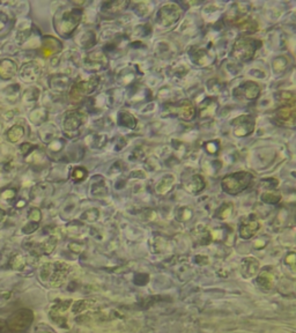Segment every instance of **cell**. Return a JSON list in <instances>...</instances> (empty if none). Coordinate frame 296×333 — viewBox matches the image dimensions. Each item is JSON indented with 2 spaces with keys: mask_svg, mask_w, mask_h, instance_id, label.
I'll use <instances>...</instances> for the list:
<instances>
[{
  "mask_svg": "<svg viewBox=\"0 0 296 333\" xmlns=\"http://www.w3.org/2000/svg\"><path fill=\"white\" fill-rule=\"evenodd\" d=\"M47 119H48V111L45 108H43V106H39V108L32 110V113L29 114V121L32 122L34 125L41 126L43 124H45Z\"/></svg>",
  "mask_w": 296,
  "mask_h": 333,
  "instance_id": "f546056e",
  "label": "cell"
},
{
  "mask_svg": "<svg viewBox=\"0 0 296 333\" xmlns=\"http://www.w3.org/2000/svg\"><path fill=\"white\" fill-rule=\"evenodd\" d=\"M277 121L285 126L295 125V103L281 105L276 113Z\"/></svg>",
  "mask_w": 296,
  "mask_h": 333,
  "instance_id": "e0dca14e",
  "label": "cell"
},
{
  "mask_svg": "<svg viewBox=\"0 0 296 333\" xmlns=\"http://www.w3.org/2000/svg\"><path fill=\"white\" fill-rule=\"evenodd\" d=\"M222 6L219 5L218 3L209 4V5H206L202 8V16L209 22L216 21L221 16V14H222Z\"/></svg>",
  "mask_w": 296,
  "mask_h": 333,
  "instance_id": "484cf974",
  "label": "cell"
},
{
  "mask_svg": "<svg viewBox=\"0 0 296 333\" xmlns=\"http://www.w3.org/2000/svg\"><path fill=\"white\" fill-rule=\"evenodd\" d=\"M251 6L245 3H236L233 4L231 8L227 11L224 15V20L231 25H240L243 20L246 19Z\"/></svg>",
  "mask_w": 296,
  "mask_h": 333,
  "instance_id": "7c38bea8",
  "label": "cell"
},
{
  "mask_svg": "<svg viewBox=\"0 0 296 333\" xmlns=\"http://www.w3.org/2000/svg\"><path fill=\"white\" fill-rule=\"evenodd\" d=\"M99 217H100L99 210H96V208H90V210H87L81 215V220L83 222H87V224H93V222L97 221Z\"/></svg>",
  "mask_w": 296,
  "mask_h": 333,
  "instance_id": "60d3db41",
  "label": "cell"
},
{
  "mask_svg": "<svg viewBox=\"0 0 296 333\" xmlns=\"http://www.w3.org/2000/svg\"><path fill=\"white\" fill-rule=\"evenodd\" d=\"M189 57L194 65L207 68L215 61L216 53L214 48L210 44L207 47H192L189 50Z\"/></svg>",
  "mask_w": 296,
  "mask_h": 333,
  "instance_id": "8992f818",
  "label": "cell"
},
{
  "mask_svg": "<svg viewBox=\"0 0 296 333\" xmlns=\"http://www.w3.org/2000/svg\"><path fill=\"white\" fill-rule=\"evenodd\" d=\"M234 136L237 138H245L253 135L256 126V121L251 115H242L232 122Z\"/></svg>",
  "mask_w": 296,
  "mask_h": 333,
  "instance_id": "9c48e42d",
  "label": "cell"
},
{
  "mask_svg": "<svg viewBox=\"0 0 296 333\" xmlns=\"http://www.w3.org/2000/svg\"><path fill=\"white\" fill-rule=\"evenodd\" d=\"M233 95L238 101H256L260 96V87L254 81H244L234 88Z\"/></svg>",
  "mask_w": 296,
  "mask_h": 333,
  "instance_id": "30bf717a",
  "label": "cell"
},
{
  "mask_svg": "<svg viewBox=\"0 0 296 333\" xmlns=\"http://www.w3.org/2000/svg\"><path fill=\"white\" fill-rule=\"evenodd\" d=\"M88 176V170L83 167H76L73 168L71 171V179L74 183H80V182L85 181Z\"/></svg>",
  "mask_w": 296,
  "mask_h": 333,
  "instance_id": "e575fe53",
  "label": "cell"
},
{
  "mask_svg": "<svg viewBox=\"0 0 296 333\" xmlns=\"http://www.w3.org/2000/svg\"><path fill=\"white\" fill-rule=\"evenodd\" d=\"M192 217V211L189 207H182L179 208L177 212V220L180 222L189 221Z\"/></svg>",
  "mask_w": 296,
  "mask_h": 333,
  "instance_id": "bcb514c9",
  "label": "cell"
},
{
  "mask_svg": "<svg viewBox=\"0 0 296 333\" xmlns=\"http://www.w3.org/2000/svg\"><path fill=\"white\" fill-rule=\"evenodd\" d=\"M288 69V59L284 56H279L272 61V70L276 75L284 74Z\"/></svg>",
  "mask_w": 296,
  "mask_h": 333,
  "instance_id": "1f68e13d",
  "label": "cell"
},
{
  "mask_svg": "<svg viewBox=\"0 0 296 333\" xmlns=\"http://www.w3.org/2000/svg\"><path fill=\"white\" fill-rule=\"evenodd\" d=\"M92 144L90 146L94 148H102L103 146L107 144V137L104 135H95L92 136Z\"/></svg>",
  "mask_w": 296,
  "mask_h": 333,
  "instance_id": "f6af8a7d",
  "label": "cell"
},
{
  "mask_svg": "<svg viewBox=\"0 0 296 333\" xmlns=\"http://www.w3.org/2000/svg\"><path fill=\"white\" fill-rule=\"evenodd\" d=\"M133 11L138 16L146 17L147 15H149V13H151L152 10H151V7L148 6V4L138 3V4H135V5H134Z\"/></svg>",
  "mask_w": 296,
  "mask_h": 333,
  "instance_id": "b9f144b4",
  "label": "cell"
},
{
  "mask_svg": "<svg viewBox=\"0 0 296 333\" xmlns=\"http://www.w3.org/2000/svg\"><path fill=\"white\" fill-rule=\"evenodd\" d=\"M205 180L200 174H192L183 181L184 189L190 193L197 194L205 189Z\"/></svg>",
  "mask_w": 296,
  "mask_h": 333,
  "instance_id": "ac0fdd59",
  "label": "cell"
},
{
  "mask_svg": "<svg viewBox=\"0 0 296 333\" xmlns=\"http://www.w3.org/2000/svg\"><path fill=\"white\" fill-rule=\"evenodd\" d=\"M13 24H14V20L6 12L0 11V36L8 34L12 29Z\"/></svg>",
  "mask_w": 296,
  "mask_h": 333,
  "instance_id": "d6a6232c",
  "label": "cell"
},
{
  "mask_svg": "<svg viewBox=\"0 0 296 333\" xmlns=\"http://www.w3.org/2000/svg\"><path fill=\"white\" fill-rule=\"evenodd\" d=\"M234 212V205L232 203H224L222 206H220V208L216 211V216L219 217L221 220L228 219L229 216L233 214Z\"/></svg>",
  "mask_w": 296,
  "mask_h": 333,
  "instance_id": "8d00e7d4",
  "label": "cell"
},
{
  "mask_svg": "<svg viewBox=\"0 0 296 333\" xmlns=\"http://www.w3.org/2000/svg\"><path fill=\"white\" fill-rule=\"evenodd\" d=\"M83 8L74 7L71 10H59L54 16L56 33L63 38H70L81 24Z\"/></svg>",
  "mask_w": 296,
  "mask_h": 333,
  "instance_id": "6da1fadb",
  "label": "cell"
},
{
  "mask_svg": "<svg viewBox=\"0 0 296 333\" xmlns=\"http://www.w3.org/2000/svg\"><path fill=\"white\" fill-rule=\"evenodd\" d=\"M117 123L119 126L129 128V130H134L136 125H138V121H136V118L126 110H123L118 114Z\"/></svg>",
  "mask_w": 296,
  "mask_h": 333,
  "instance_id": "4316f807",
  "label": "cell"
},
{
  "mask_svg": "<svg viewBox=\"0 0 296 333\" xmlns=\"http://www.w3.org/2000/svg\"><path fill=\"white\" fill-rule=\"evenodd\" d=\"M88 115L83 110H70L65 114L63 121V128L67 135H72L79 131L83 124L87 122Z\"/></svg>",
  "mask_w": 296,
  "mask_h": 333,
  "instance_id": "52a82bcc",
  "label": "cell"
},
{
  "mask_svg": "<svg viewBox=\"0 0 296 333\" xmlns=\"http://www.w3.org/2000/svg\"><path fill=\"white\" fill-rule=\"evenodd\" d=\"M92 194L95 197H104L108 194V186L102 177L97 176L92 181Z\"/></svg>",
  "mask_w": 296,
  "mask_h": 333,
  "instance_id": "f1b7e54d",
  "label": "cell"
},
{
  "mask_svg": "<svg viewBox=\"0 0 296 333\" xmlns=\"http://www.w3.org/2000/svg\"><path fill=\"white\" fill-rule=\"evenodd\" d=\"M41 211L38 210V208H32L29 212V219L32 220V222H35V224H38L39 221H41Z\"/></svg>",
  "mask_w": 296,
  "mask_h": 333,
  "instance_id": "c3c4849f",
  "label": "cell"
},
{
  "mask_svg": "<svg viewBox=\"0 0 296 333\" xmlns=\"http://www.w3.org/2000/svg\"><path fill=\"white\" fill-rule=\"evenodd\" d=\"M25 136V127L21 125H14L12 126L10 130L6 132L7 140L12 144H16L24 138Z\"/></svg>",
  "mask_w": 296,
  "mask_h": 333,
  "instance_id": "4dcf8cb0",
  "label": "cell"
},
{
  "mask_svg": "<svg viewBox=\"0 0 296 333\" xmlns=\"http://www.w3.org/2000/svg\"><path fill=\"white\" fill-rule=\"evenodd\" d=\"M19 68L14 60L11 58L0 59V79L11 80L16 75Z\"/></svg>",
  "mask_w": 296,
  "mask_h": 333,
  "instance_id": "ffe728a7",
  "label": "cell"
},
{
  "mask_svg": "<svg viewBox=\"0 0 296 333\" xmlns=\"http://www.w3.org/2000/svg\"><path fill=\"white\" fill-rule=\"evenodd\" d=\"M170 111L174 113L176 117L182 119L183 122H191L196 117V106L189 100L180 101L178 103L169 104Z\"/></svg>",
  "mask_w": 296,
  "mask_h": 333,
  "instance_id": "8fae6325",
  "label": "cell"
},
{
  "mask_svg": "<svg viewBox=\"0 0 296 333\" xmlns=\"http://www.w3.org/2000/svg\"><path fill=\"white\" fill-rule=\"evenodd\" d=\"M97 37L95 32L93 30H85V32L79 35L77 38V43L82 49H90L96 44Z\"/></svg>",
  "mask_w": 296,
  "mask_h": 333,
  "instance_id": "83f0119b",
  "label": "cell"
},
{
  "mask_svg": "<svg viewBox=\"0 0 296 333\" xmlns=\"http://www.w3.org/2000/svg\"><path fill=\"white\" fill-rule=\"evenodd\" d=\"M260 229V224L257 219H255L254 216H248L245 219H243L238 227V234H240L241 238L243 239H250L257 234Z\"/></svg>",
  "mask_w": 296,
  "mask_h": 333,
  "instance_id": "9a60e30c",
  "label": "cell"
},
{
  "mask_svg": "<svg viewBox=\"0 0 296 333\" xmlns=\"http://www.w3.org/2000/svg\"><path fill=\"white\" fill-rule=\"evenodd\" d=\"M20 79L26 83H34L41 78L42 75V66L37 61H28L22 65L20 69Z\"/></svg>",
  "mask_w": 296,
  "mask_h": 333,
  "instance_id": "4fadbf2b",
  "label": "cell"
},
{
  "mask_svg": "<svg viewBox=\"0 0 296 333\" xmlns=\"http://www.w3.org/2000/svg\"><path fill=\"white\" fill-rule=\"evenodd\" d=\"M262 47V41L255 37H238L233 44L231 56L241 63H246L254 58L256 52Z\"/></svg>",
  "mask_w": 296,
  "mask_h": 333,
  "instance_id": "7a4b0ae2",
  "label": "cell"
},
{
  "mask_svg": "<svg viewBox=\"0 0 296 333\" xmlns=\"http://www.w3.org/2000/svg\"><path fill=\"white\" fill-rule=\"evenodd\" d=\"M204 148L205 150L209 154L211 155H214L219 152V148H220V146H219V141H207V143H205L204 145Z\"/></svg>",
  "mask_w": 296,
  "mask_h": 333,
  "instance_id": "7dc6e473",
  "label": "cell"
},
{
  "mask_svg": "<svg viewBox=\"0 0 296 333\" xmlns=\"http://www.w3.org/2000/svg\"><path fill=\"white\" fill-rule=\"evenodd\" d=\"M70 249H72V251L74 252H81L83 250V248L81 244H78V243H71L70 244Z\"/></svg>",
  "mask_w": 296,
  "mask_h": 333,
  "instance_id": "f907efd6",
  "label": "cell"
},
{
  "mask_svg": "<svg viewBox=\"0 0 296 333\" xmlns=\"http://www.w3.org/2000/svg\"><path fill=\"white\" fill-rule=\"evenodd\" d=\"M219 108L218 101L213 97H207L199 105V116L200 118H211L216 114Z\"/></svg>",
  "mask_w": 296,
  "mask_h": 333,
  "instance_id": "7402d4cb",
  "label": "cell"
},
{
  "mask_svg": "<svg viewBox=\"0 0 296 333\" xmlns=\"http://www.w3.org/2000/svg\"><path fill=\"white\" fill-rule=\"evenodd\" d=\"M276 99L280 101V103H284L282 105L295 103V95L293 92H279L276 94Z\"/></svg>",
  "mask_w": 296,
  "mask_h": 333,
  "instance_id": "74e56055",
  "label": "cell"
},
{
  "mask_svg": "<svg viewBox=\"0 0 296 333\" xmlns=\"http://www.w3.org/2000/svg\"><path fill=\"white\" fill-rule=\"evenodd\" d=\"M109 58L104 51H93L83 59V68L92 73H97L107 69Z\"/></svg>",
  "mask_w": 296,
  "mask_h": 333,
  "instance_id": "ba28073f",
  "label": "cell"
},
{
  "mask_svg": "<svg viewBox=\"0 0 296 333\" xmlns=\"http://www.w3.org/2000/svg\"><path fill=\"white\" fill-rule=\"evenodd\" d=\"M260 264L255 257H245L241 261V273L245 279L254 278L259 272Z\"/></svg>",
  "mask_w": 296,
  "mask_h": 333,
  "instance_id": "d6986e66",
  "label": "cell"
},
{
  "mask_svg": "<svg viewBox=\"0 0 296 333\" xmlns=\"http://www.w3.org/2000/svg\"><path fill=\"white\" fill-rule=\"evenodd\" d=\"M275 282H276L275 275H273L271 271L268 270H263L262 272L258 274L257 279H256V283H257L258 287L265 292L271 291L273 286H275Z\"/></svg>",
  "mask_w": 296,
  "mask_h": 333,
  "instance_id": "cb8c5ba5",
  "label": "cell"
},
{
  "mask_svg": "<svg viewBox=\"0 0 296 333\" xmlns=\"http://www.w3.org/2000/svg\"><path fill=\"white\" fill-rule=\"evenodd\" d=\"M238 27H240V30H242V32H244L246 34H251L257 30L258 26H257V24H256V21L246 17L245 20H243L241 24L238 25Z\"/></svg>",
  "mask_w": 296,
  "mask_h": 333,
  "instance_id": "f35d334b",
  "label": "cell"
},
{
  "mask_svg": "<svg viewBox=\"0 0 296 333\" xmlns=\"http://www.w3.org/2000/svg\"><path fill=\"white\" fill-rule=\"evenodd\" d=\"M130 5H131L130 2H123V0H117V2H105L101 5V11L108 15H115L124 12Z\"/></svg>",
  "mask_w": 296,
  "mask_h": 333,
  "instance_id": "44dd1931",
  "label": "cell"
},
{
  "mask_svg": "<svg viewBox=\"0 0 296 333\" xmlns=\"http://www.w3.org/2000/svg\"><path fill=\"white\" fill-rule=\"evenodd\" d=\"M118 79L119 82H122L123 85H129V83H131L134 80V72L129 68L124 69L122 72H119Z\"/></svg>",
  "mask_w": 296,
  "mask_h": 333,
  "instance_id": "ab89813d",
  "label": "cell"
},
{
  "mask_svg": "<svg viewBox=\"0 0 296 333\" xmlns=\"http://www.w3.org/2000/svg\"><path fill=\"white\" fill-rule=\"evenodd\" d=\"M176 183V177L172 174H167L157 182L155 186V192L158 196H166L170 191L174 189Z\"/></svg>",
  "mask_w": 296,
  "mask_h": 333,
  "instance_id": "603a6c76",
  "label": "cell"
},
{
  "mask_svg": "<svg viewBox=\"0 0 296 333\" xmlns=\"http://www.w3.org/2000/svg\"><path fill=\"white\" fill-rule=\"evenodd\" d=\"M71 82H72V80H71L69 75L63 73L54 74L49 78V87H50L52 92L57 93V94H64V93L67 92L71 87Z\"/></svg>",
  "mask_w": 296,
  "mask_h": 333,
  "instance_id": "2e32d148",
  "label": "cell"
},
{
  "mask_svg": "<svg viewBox=\"0 0 296 333\" xmlns=\"http://www.w3.org/2000/svg\"><path fill=\"white\" fill-rule=\"evenodd\" d=\"M38 135L43 143H45L48 145L50 144L51 141H54L55 139L58 138V128H57V126H55L54 124H50V123L43 124L41 128H39Z\"/></svg>",
  "mask_w": 296,
  "mask_h": 333,
  "instance_id": "d4e9b609",
  "label": "cell"
},
{
  "mask_svg": "<svg viewBox=\"0 0 296 333\" xmlns=\"http://www.w3.org/2000/svg\"><path fill=\"white\" fill-rule=\"evenodd\" d=\"M63 50V43L54 36H43L41 38V53L44 58H51Z\"/></svg>",
  "mask_w": 296,
  "mask_h": 333,
  "instance_id": "5bb4252c",
  "label": "cell"
},
{
  "mask_svg": "<svg viewBox=\"0 0 296 333\" xmlns=\"http://www.w3.org/2000/svg\"><path fill=\"white\" fill-rule=\"evenodd\" d=\"M100 77L99 75H92L87 80H81L73 83L69 92V101L71 103H80L87 95L93 94V92L99 86Z\"/></svg>",
  "mask_w": 296,
  "mask_h": 333,
  "instance_id": "277c9868",
  "label": "cell"
},
{
  "mask_svg": "<svg viewBox=\"0 0 296 333\" xmlns=\"http://www.w3.org/2000/svg\"><path fill=\"white\" fill-rule=\"evenodd\" d=\"M254 176L248 171H236L224 176L221 181V189L228 194L236 196L249 188Z\"/></svg>",
  "mask_w": 296,
  "mask_h": 333,
  "instance_id": "3957f363",
  "label": "cell"
},
{
  "mask_svg": "<svg viewBox=\"0 0 296 333\" xmlns=\"http://www.w3.org/2000/svg\"><path fill=\"white\" fill-rule=\"evenodd\" d=\"M182 17V8L177 4L169 3L158 8L155 15V24L162 29L171 28Z\"/></svg>",
  "mask_w": 296,
  "mask_h": 333,
  "instance_id": "5b68a950",
  "label": "cell"
},
{
  "mask_svg": "<svg viewBox=\"0 0 296 333\" xmlns=\"http://www.w3.org/2000/svg\"><path fill=\"white\" fill-rule=\"evenodd\" d=\"M16 197V189L5 188L0 192V199L4 202H11Z\"/></svg>",
  "mask_w": 296,
  "mask_h": 333,
  "instance_id": "7bdbcfd3",
  "label": "cell"
},
{
  "mask_svg": "<svg viewBox=\"0 0 296 333\" xmlns=\"http://www.w3.org/2000/svg\"><path fill=\"white\" fill-rule=\"evenodd\" d=\"M65 146V141L61 139V138H57L54 141H51L50 144H48V148L49 150H51L52 153H58L61 149L64 148Z\"/></svg>",
  "mask_w": 296,
  "mask_h": 333,
  "instance_id": "ee69618b",
  "label": "cell"
},
{
  "mask_svg": "<svg viewBox=\"0 0 296 333\" xmlns=\"http://www.w3.org/2000/svg\"><path fill=\"white\" fill-rule=\"evenodd\" d=\"M35 148H36V146H33L32 144H29V143H25V144H22L20 146V152L26 158L28 154L32 153Z\"/></svg>",
  "mask_w": 296,
  "mask_h": 333,
  "instance_id": "681fc988",
  "label": "cell"
},
{
  "mask_svg": "<svg viewBox=\"0 0 296 333\" xmlns=\"http://www.w3.org/2000/svg\"><path fill=\"white\" fill-rule=\"evenodd\" d=\"M294 263H295V254L294 252H290V254L287 255L286 257V264L294 265Z\"/></svg>",
  "mask_w": 296,
  "mask_h": 333,
  "instance_id": "816d5d0a",
  "label": "cell"
},
{
  "mask_svg": "<svg viewBox=\"0 0 296 333\" xmlns=\"http://www.w3.org/2000/svg\"><path fill=\"white\" fill-rule=\"evenodd\" d=\"M41 94V91L37 87H30L27 91L24 93L22 95V99L26 102V103H33V102H36Z\"/></svg>",
  "mask_w": 296,
  "mask_h": 333,
  "instance_id": "d590c367",
  "label": "cell"
},
{
  "mask_svg": "<svg viewBox=\"0 0 296 333\" xmlns=\"http://www.w3.org/2000/svg\"><path fill=\"white\" fill-rule=\"evenodd\" d=\"M281 201V194L277 191H266V192H263L262 196H260V202L264 204H267V205H276V204H279Z\"/></svg>",
  "mask_w": 296,
  "mask_h": 333,
  "instance_id": "836d02e7",
  "label": "cell"
}]
</instances>
